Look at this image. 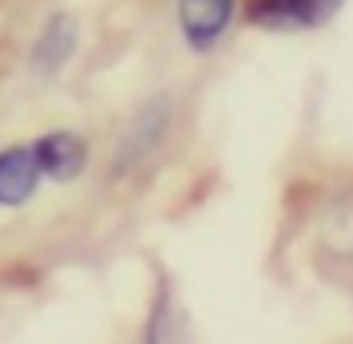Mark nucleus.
I'll return each mask as SVG.
<instances>
[{"instance_id":"7ed1b4c3","label":"nucleus","mask_w":353,"mask_h":344,"mask_svg":"<svg viewBox=\"0 0 353 344\" xmlns=\"http://www.w3.org/2000/svg\"><path fill=\"white\" fill-rule=\"evenodd\" d=\"M32 155H36L40 174H48L56 182H72L88 166V142L80 135H72V131H52L44 139H36Z\"/></svg>"},{"instance_id":"f257e3e1","label":"nucleus","mask_w":353,"mask_h":344,"mask_svg":"<svg viewBox=\"0 0 353 344\" xmlns=\"http://www.w3.org/2000/svg\"><path fill=\"white\" fill-rule=\"evenodd\" d=\"M337 8H341V0H246V16L258 28H274V32L318 28Z\"/></svg>"},{"instance_id":"f03ea898","label":"nucleus","mask_w":353,"mask_h":344,"mask_svg":"<svg viewBox=\"0 0 353 344\" xmlns=\"http://www.w3.org/2000/svg\"><path fill=\"white\" fill-rule=\"evenodd\" d=\"M234 16V0H179V28L194 52H210L226 36Z\"/></svg>"},{"instance_id":"39448f33","label":"nucleus","mask_w":353,"mask_h":344,"mask_svg":"<svg viewBox=\"0 0 353 344\" xmlns=\"http://www.w3.org/2000/svg\"><path fill=\"white\" fill-rule=\"evenodd\" d=\"M40 166L32 147H8L0 151V206H24L36 194Z\"/></svg>"},{"instance_id":"20e7f679","label":"nucleus","mask_w":353,"mask_h":344,"mask_svg":"<svg viewBox=\"0 0 353 344\" xmlns=\"http://www.w3.org/2000/svg\"><path fill=\"white\" fill-rule=\"evenodd\" d=\"M76 47H80V24H76V16L56 12L48 24H44V32L36 36L32 67L40 72V76H56V72L76 56Z\"/></svg>"}]
</instances>
